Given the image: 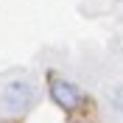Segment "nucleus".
<instances>
[{
    "mask_svg": "<svg viewBox=\"0 0 123 123\" xmlns=\"http://www.w3.org/2000/svg\"><path fill=\"white\" fill-rule=\"evenodd\" d=\"M39 87L31 76H11L0 84V115L20 117L37 106Z\"/></svg>",
    "mask_w": 123,
    "mask_h": 123,
    "instance_id": "obj_1",
    "label": "nucleus"
},
{
    "mask_svg": "<svg viewBox=\"0 0 123 123\" xmlns=\"http://www.w3.org/2000/svg\"><path fill=\"white\" fill-rule=\"evenodd\" d=\"M48 95H50V101H53L59 109H64V112H78V109L87 104L84 90H81L76 81L62 78V76H53L48 81Z\"/></svg>",
    "mask_w": 123,
    "mask_h": 123,
    "instance_id": "obj_2",
    "label": "nucleus"
},
{
    "mask_svg": "<svg viewBox=\"0 0 123 123\" xmlns=\"http://www.w3.org/2000/svg\"><path fill=\"white\" fill-rule=\"evenodd\" d=\"M106 106H109L112 115L123 117V78L106 87Z\"/></svg>",
    "mask_w": 123,
    "mask_h": 123,
    "instance_id": "obj_3",
    "label": "nucleus"
}]
</instances>
